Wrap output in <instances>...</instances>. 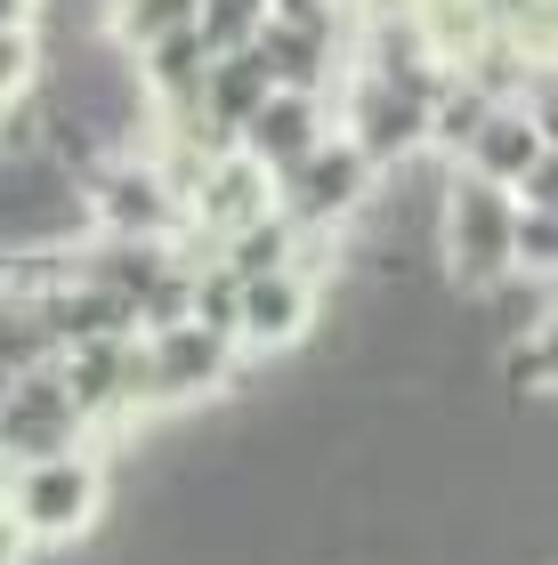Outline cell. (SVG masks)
I'll return each mask as SVG.
<instances>
[{
	"mask_svg": "<svg viewBox=\"0 0 558 565\" xmlns=\"http://www.w3.org/2000/svg\"><path fill=\"white\" fill-rule=\"evenodd\" d=\"M9 484V525L24 533V550H65L82 542V533L106 518V460H97L90 445L82 452H57V460H33V469H9L0 477Z\"/></svg>",
	"mask_w": 558,
	"mask_h": 565,
	"instance_id": "cell-1",
	"label": "cell"
},
{
	"mask_svg": "<svg viewBox=\"0 0 558 565\" xmlns=\"http://www.w3.org/2000/svg\"><path fill=\"white\" fill-rule=\"evenodd\" d=\"M82 211L106 226V243H179L187 226V202L155 170V153H106L82 178Z\"/></svg>",
	"mask_w": 558,
	"mask_h": 565,
	"instance_id": "cell-2",
	"label": "cell"
},
{
	"mask_svg": "<svg viewBox=\"0 0 558 565\" xmlns=\"http://www.w3.org/2000/svg\"><path fill=\"white\" fill-rule=\"evenodd\" d=\"M510 226H518V202L510 186H486V178H453L445 202H438V243H445V275L453 291H486V282L510 275Z\"/></svg>",
	"mask_w": 558,
	"mask_h": 565,
	"instance_id": "cell-3",
	"label": "cell"
},
{
	"mask_svg": "<svg viewBox=\"0 0 558 565\" xmlns=\"http://www.w3.org/2000/svg\"><path fill=\"white\" fill-rule=\"evenodd\" d=\"M380 170L365 162L348 138H324L316 153H299V162L275 178V218L292 226V235H333V226H348L372 202Z\"/></svg>",
	"mask_w": 558,
	"mask_h": 565,
	"instance_id": "cell-4",
	"label": "cell"
},
{
	"mask_svg": "<svg viewBox=\"0 0 558 565\" xmlns=\"http://www.w3.org/2000/svg\"><path fill=\"white\" fill-rule=\"evenodd\" d=\"M82 413H73L57 364L49 372H17L9 396H0V477L9 469H33V460H57V452H82Z\"/></svg>",
	"mask_w": 558,
	"mask_h": 565,
	"instance_id": "cell-5",
	"label": "cell"
},
{
	"mask_svg": "<svg viewBox=\"0 0 558 565\" xmlns=\"http://www.w3.org/2000/svg\"><path fill=\"white\" fill-rule=\"evenodd\" d=\"M429 97L421 82H389V73H365L357 89H348V146L365 153V162L389 178L404 153L429 146Z\"/></svg>",
	"mask_w": 558,
	"mask_h": 565,
	"instance_id": "cell-6",
	"label": "cell"
},
{
	"mask_svg": "<svg viewBox=\"0 0 558 565\" xmlns=\"http://www.w3.org/2000/svg\"><path fill=\"white\" fill-rule=\"evenodd\" d=\"M138 348H146V404H194L235 380V340H211L202 323L138 331Z\"/></svg>",
	"mask_w": 558,
	"mask_h": 565,
	"instance_id": "cell-7",
	"label": "cell"
},
{
	"mask_svg": "<svg viewBox=\"0 0 558 565\" xmlns=\"http://www.w3.org/2000/svg\"><path fill=\"white\" fill-rule=\"evenodd\" d=\"M324 316V291H316V275L308 267H275V275H251L243 282V299H235V348H299L316 331Z\"/></svg>",
	"mask_w": 558,
	"mask_h": 565,
	"instance_id": "cell-8",
	"label": "cell"
},
{
	"mask_svg": "<svg viewBox=\"0 0 558 565\" xmlns=\"http://www.w3.org/2000/svg\"><path fill=\"white\" fill-rule=\"evenodd\" d=\"M324 138H333V130H324V97L267 89V106L235 130V153H243L251 170H267V186H275V178H284V170L299 162V153H316Z\"/></svg>",
	"mask_w": 558,
	"mask_h": 565,
	"instance_id": "cell-9",
	"label": "cell"
},
{
	"mask_svg": "<svg viewBox=\"0 0 558 565\" xmlns=\"http://www.w3.org/2000/svg\"><path fill=\"white\" fill-rule=\"evenodd\" d=\"M130 340H138V331H130ZM130 340H73V348L57 355V380H65L82 428L130 413Z\"/></svg>",
	"mask_w": 558,
	"mask_h": 565,
	"instance_id": "cell-10",
	"label": "cell"
},
{
	"mask_svg": "<svg viewBox=\"0 0 558 565\" xmlns=\"http://www.w3.org/2000/svg\"><path fill=\"white\" fill-rule=\"evenodd\" d=\"M543 153H550V130L535 121V106H494L486 121H477V138L462 146V170L486 178V186H518Z\"/></svg>",
	"mask_w": 558,
	"mask_h": 565,
	"instance_id": "cell-11",
	"label": "cell"
},
{
	"mask_svg": "<svg viewBox=\"0 0 558 565\" xmlns=\"http://www.w3.org/2000/svg\"><path fill=\"white\" fill-rule=\"evenodd\" d=\"M267 89H275V82H267L260 49H227V57H211V73H202L194 121H202L211 138H227V146H235V130H243V121L267 106Z\"/></svg>",
	"mask_w": 558,
	"mask_h": 565,
	"instance_id": "cell-12",
	"label": "cell"
},
{
	"mask_svg": "<svg viewBox=\"0 0 558 565\" xmlns=\"http://www.w3.org/2000/svg\"><path fill=\"white\" fill-rule=\"evenodd\" d=\"M130 73H138V89L155 97V106L179 121V114H194V97H202V73H211V49L194 41V24L187 33H162V41H146L138 57H130Z\"/></svg>",
	"mask_w": 558,
	"mask_h": 565,
	"instance_id": "cell-13",
	"label": "cell"
},
{
	"mask_svg": "<svg viewBox=\"0 0 558 565\" xmlns=\"http://www.w3.org/2000/svg\"><path fill=\"white\" fill-rule=\"evenodd\" d=\"M308 243H316V235H292V226L267 211V218H251V226H235V235L219 243V267L235 275V282H251V275H275V267H308V259H316Z\"/></svg>",
	"mask_w": 558,
	"mask_h": 565,
	"instance_id": "cell-14",
	"label": "cell"
},
{
	"mask_svg": "<svg viewBox=\"0 0 558 565\" xmlns=\"http://www.w3.org/2000/svg\"><path fill=\"white\" fill-rule=\"evenodd\" d=\"M202 0H114L106 24H114V49L122 57H138L146 41H162V33H187Z\"/></svg>",
	"mask_w": 558,
	"mask_h": 565,
	"instance_id": "cell-15",
	"label": "cell"
},
{
	"mask_svg": "<svg viewBox=\"0 0 558 565\" xmlns=\"http://www.w3.org/2000/svg\"><path fill=\"white\" fill-rule=\"evenodd\" d=\"M486 291H494V316H486L494 340H535V331H550V282L502 275V282H486Z\"/></svg>",
	"mask_w": 558,
	"mask_h": 565,
	"instance_id": "cell-16",
	"label": "cell"
},
{
	"mask_svg": "<svg viewBox=\"0 0 558 565\" xmlns=\"http://www.w3.org/2000/svg\"><path fill=\"white\" fill-rule=\"evenodd\" d=\"M267 24V0H202L194 9V41L211 49V57H227V49H251Z\"/></svg>",
	"mask_w": 558,
	"mask_h": 565,
	"instance_id": "cell-17",
	"label": "cell"
},
{
	"mask_svg": "<svg viewBox=\"0 0 558 565\" xmlns=\"http://www.w3.org/2000/svg\"><path fill=\"white\" fill-rule=\"evenodd\" d=\"M550 364H558V348H550V331H535V340H502V388H510V404L526 396H550Z\"/></svg>",
	"mask_w": 558,
	"mask_h": 565,
	"instance_id": "cell-18",
	"label": "cell"
},
{
	"mask_svg": "<svg viewBox=\"0 0 558 565\" xmlns=\"http://www.w3.org/2000/svg\"><path fill=\"white\" fill-rule=\"evenodd\" d=\"M33 82H41V33L33 24H0V106L24 97Z\"/></svg>",
	"mask_w": 558,
	"mask_h": 565,
	"instance_id": "cell-19",
	"label": "cell"
},
{
	"mask_svg": "<svg viewBox=\"0 0 558 565\" xmlns=\"http://www.w3.org/2000/svg\"><path fill=\"white\" fill-rule=\"evenodd\" d=\"M0 565H24V533L9 525V509H0Z\"/></svg>",
	"mask_w": 558,
	"mask_h": 565,
	"instance_id": "cell-20",
	"label": "cell"
}]
</instances>
